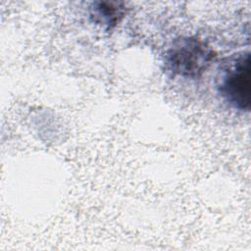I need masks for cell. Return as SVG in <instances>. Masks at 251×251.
I'll list each match as a JSON object with an SVG mask.
<instances>
[{
	"label": "cell",
	"mask_w": 251,
	"mask_h": 251,
	"mask_svg": "<svg viewBox=\"0 0 251 251\" xmlns=\"http://www.w3.org/2000/svg\"><path fill=\"white\" fill-rule=\"evenodd\" d=\"M250 55L238 52L225 58L217 77V90L224 101L239 112L250 110Z\"/></svg>",
	"instance_id": "obj_2"
},
{
	"label": "cell",
	"mask_w": 251,
	"mask_h": 251,
	"mask_svg": "<svg viewBox=\"0 0 251 251\" xmlns=\"http://www.w3.org/2000/svg\"><path fill=\"white\" fill-rule=\"evenodd\" d=\"M216 53L204 40L195 36L175 39L164 56V67L172 76L198 78L211 66Z\"/></svg>",
	"instance_id": "obj_1"
},
{
	"label": "cell",
	"mask_w": 251,
	"mask_h": 251,
	"mask_svg": "<svg viewBox=\"0 0 251 251\" xmlns=\"http://www.w3.org/2000/svg\"><path fill=\"white\" fill-rule=\"evenodd\" d=\"M89 10L92 20L108 28L115 26L126 13V8L122 2L110 1L93 2Z\"/></svg>",
	"instance_id": "obj_3"
}]
</instances>
